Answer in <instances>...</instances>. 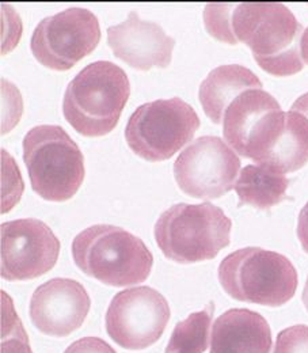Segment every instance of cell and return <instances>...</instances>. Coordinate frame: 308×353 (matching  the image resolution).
<instances>
[{"label": "cell", "mask_w": 308, "mask_h": 353, "mask_svg": "<svg viewBox=\"0 0 308 353\" xmlns=\"http://www.w3.org/2000/svg\"><path fill=\"white\" fill-rule=\"evenodd\" d=\"M207 32L221 43H243L270 75L291 77L305 67L303 25L281 3H209L204 8Z\"/></svg>", "instance_id": "obj_1"}, {"label": "cell", "mask_w": 308, "mask_h": 353, "mask_svg": "<svg viewBox=\"0 0 308 353\" xmlns=\"http://www.w3.org/2000/svg\"><path fill=\"white\" fill-rule=\"evenodd\" d=\"M127 72L112 61L86 65L65 88L63 113L78 133L101 137L112 132L130 99Z\"/></svg>", "instance_id": "obj_2"}, {"label": "cell", "mask_w": 308, "mask_h": 353, "mask_svg": "<svg viewBox=\"0 0 308 353\" xmlns=\"http://www.w3.org/2000/svg\"><path fill=\"white\" fill-rule=\"evenodd\" d=\"M71 250L85 274L112 287L144 283L154 265L152 253L140 238L112 224L88 227L75 236Z\"/></svg>", "instance_id": "obj_3"}, {"label": "cell", "mask_w": 308, "mask_h": 353, "mask_svg": "<svg viewBox=\"0 0 308 353\" xmlns=\"http://www.w3.org/2000/svg\"><path fill=\"white\" fill-rule=\"evenodd\" d=\"M232 221L212 203H179L155 223V241L162 253L178 264L216 259L231 242Z\"/></svg>", "instance_id": "obj_4"}, {"label": "cell", "mask_w": 308, "mask_h": 353, "mask_svg": "<svg viewBox=\"0 0 308 353\" xmlns=\"http://www.w3.org/2000/svg\"><path fill=\"white\" fill-rule=\"evenodd\" d=\"M223 290L235 301L280 307L296 294L298 272L283 254L245 248L228 254L219 266Z\"/></svg>", "instance_id": "obj_5"}, {"label": "cell", "mask_w": 308, "mask_h": 353, "mask_svg": "<svg viewBox=\"0 0 308 353\" xmlns=\"http://www.w3.org/2000/svg\"><path fill=\"white\" fill-rule=\"evenodd\" d=\"M23 161L33 190L48 201L72 199L85 179V158L59 125H37L23 137Z\"/></svg>", "instance_id": "obj_6"}, {"label": "cell", "mask_w": 308, "mask_h": 353, "mask_svg": "<svg viewBox=\"0 0 308 353\" xmlns=\"http://www.w3.org/2000/svg\"><path fill=\"white\" fill-rule=\"evenodd\" d=\"M198 128L196 110L183 99H156L133 112L125 127V140L141 159L162 162L189 144Z\"/></svg>", "instance_id": "obj_7"}, {"label": "cell", "mask_w": 308, "mask_h": 353, "mask_svg": "<svg viewBox=\"0 0 308 353\" xmlns=\"http://www.w3.org/2000/svg\"><path fill=\"white\" fill-rule=\"evenodd\" d=\"M287 123L277 99L263 88L238 95L223 119L225 143L240 157L261 165Z\"/></svg>", "instance_id": "obj_8"}, {"label": "cell", "mask_w": 308, "mask_h": 353, "mask_svg": "<svg viewBox=\"0 0 308 353\" xmlns=\"http://www.w3.org/2000/svg\"><path fill=\"white\" fill-rule=\"evenodd\" d=\"M101 40L99 21L88 8L71 7L44 18L33 32L34 57L53 71H68L94 52Z\"/></svg>", "instance_id": "obj_9"}, {"label": "cell", "mask_w": 308, "mask_h": 353, "mask_svg": "<svg viewBox=\"0 0 308 353\" xmlns=\"http://www.w3.org/2000/svg\"><path fill=\"white\" fill-rule=\"evenodd\" d=\"M240 158L218 136H201L174 162L179 189L194 199L214 200L227 194L238 179Z\"/></svg>", "instance_id": "obj_10"}, {"label": "cell", "mask_w": 308, "mask_h": 353, "mask_svg": "<svg viewBox=\"0 0 308 353\" xmlns=\"http://www.w3.org/2000/svg\"><path fill=\"white\" fill-rule=\"evenodd\" d=\"M170 306L151 287H134L119 292L106 311L109 337L121 348L143 351L158 343L170 321Z\"/></svg>", "instance_id": "obj_11"}, {"label": "cell", "mask_w": 308, "mask_h": 353, "mask_svg": "<svg viewBox=\"0 0 308 353\" xmlns=\"http://www.w3.org/2000/svg\"><path fill=\"white\" fill-rule=\"evenodd\" d=\"M60 241L44 221L17 219L0 225V274L7 281L34 280L57 263Z\"/></svg>", "instance_id": "obj_12"}, {"label": "cell", "mask_w": 308, "mask_h": 353, "mask_svg": "<svg viewBox=\"0 0 308 353\" xmlns=\"http://www.w3.org/2000/svg\"><path fill=\"white\" fill-rule=\"evenodd\" d=\"M91 301L85 287L72 279H52L41 284L30 299V319L39 332L67 337L86 321Z\"/></svg>", "instance_id": "obj_13"}, {"label": "cell", "mask_w": 308, "mask_h": 353, "mask_svg": "<svg viewBox=\"0 0 308 353\" xmlns=\"http://www.w3.org/2000/svg\"><path fill=\"white\" fill-rule=\"evenodd\" d=\"M107 45L116 57L132 68L150 71L152 67L170 65L176 40L159 23L143 21L131 11L124 22L107 28Z\"/></svg>", "instance_id": "obj_14"}, {"label": "cell", "mask_w": 308, "mask_h": 353, "mask_svg": "<svg viewBox=\"0 0 308 353\" xmlns=\"http://www.w3.org/2000/svg\"><path fill=\"white\" fill-rule=\"evenodd\" d=\"M271 344L270 326L261 314L231 309L215 321L211 353H270Z\"/></svg>", "instance_id": "obj_15"}, {"label": "cell", "mask_w": 308, "mask_h": 353, "mask_svg": "<svg viewBox=\"0 0 308 353\" xmlns=\"http://www.w3.org/2000/svg\"><path fill=\"white\" fill-rule=\"evenodd\" d=\"M263 88L260 78L249 68L239 64H225L212 70L198 90V99L208 119L223 124L227 108L242 92Z\"/></svg>", "instance_id": "obj_16"}, {"label": "cell", "mask_w": 308, "mask_h": 353, "mask_svg": "<svg viewBox=\"0 0 308 353\" xmlns=\"http://www.w3.org/2000/svg\"><path fill=\"white\" fill-rule=\"evenodd\" d=\"M288 186L289 179L284 174L260 165H249L240 170L234 189L239 197L238 207L251 205L269 211L288 199Z\"/></svg>", "instance_id": "obj_17"}, {"label": "cell", "mask_w": 308, "mask_h": 353, "mask_svg": "<svg viewBox=\"0 0 308 353\" xmlns=\"http://www.w3.org/2000/svg\"><path fill=\"white\" fill-rule=\"evenodd\" d=\"M215 305L211 302L198 312L178 322L166 347V353H204L211 343V326Z\"/></svg>", "instance_id": "obj_18"}, {"label": "cell", "mask_w": 308, "mask_h": 353, "mask_svg": "<svg viewBox=\"0 0 308 353\" xmlns=\"http://www.w3.org/2000/svg\"><path fill=\"white\" fill-rule=\"evenodd\" d=\"M3 296V322H1V344L0 353H33L29 345V337L12 303L4 292Z\"/></svg>", "instance_id": "obj_19"}, {"label": "cell", "mask_w": 308, "mask_h": 353, "mask_svg": "<svg viewBox=\"0 0 308 353\" xmlns=\"http://www.w3.org/2000/svg\"><path fill=\"white\" fill-rule=\"evenodd\" d=\"M273 353H308V326L295 325L280 332Z\"/></svg>", "instance_id": "obj_20"}, {"label": "cell", "mask_w": 308, "mask_h": 353, "mask_svg": "<svg viewBox=\"0 0 308 353\" xmlns=\"http://www.w3.org/2000/svg\"><path fill=\"white\" fill-rule=\"evenodd\" d=\"M64 353H117L106 341L98 337H83L72 343Z\"/></svg>", "instance_id": "obj_21"}, {"label": "cell", "mask_w": 308, "mask_h": 353, "mask_svg": "<svg viewBox=\"0 0 308 353\" xmlns=\"http://www.w3.org/2000/svg\"><path fill=\"white\" fill-rule=\"evenodd\" d=\"M298 238L302 243L303 250L308 254V201L303 207L298 221Z\"/></svg>", "instance_id": "obj_22"}, {"label": "cell", "mask_w": 308, "mask_h": 353, "mask_svg": "<svg viewBox=\"0 0 308 353\" xmlns=\"http://www.w3.org/2000/svg\"><path fill=\"white\" fill-rule=\"evenodd\" d=\"M292 112H296L299 114H302L303 117H306L308 120V92L300 95L291 106Z\"/></svg>", "instance_id": "obj_23"}, {"label": "cell", "mask_w": 308, "mask_h": 353, "mask_svg": "<svg viewBox=\"0 0 308 353\" xmlns=\"http://www.w3.org/2000/svg\"><path fill=\"white\" fill-rule=\"evenodd\" d=\"M300 48H302V57H303V61L308 65V26L307 29L305 30V33H303Z\"/></svg>", "instance_id": "obj_24"}, {"label": "cell", "mask_w": 308, "mask_h": 353, "mask_svg": "<svg viewBox=\"0 0 308 353\" xmlns=\"http://www.w3.org/2000/svg\"><path fill=\"white\" fill-rule=\"evenodd\" d=\"M303 303H305V306H306V309L308 311V277L307 281H306V285H305V290H303Z\"/></svg>", "instance_id": "obj_25"}]
</instances>
